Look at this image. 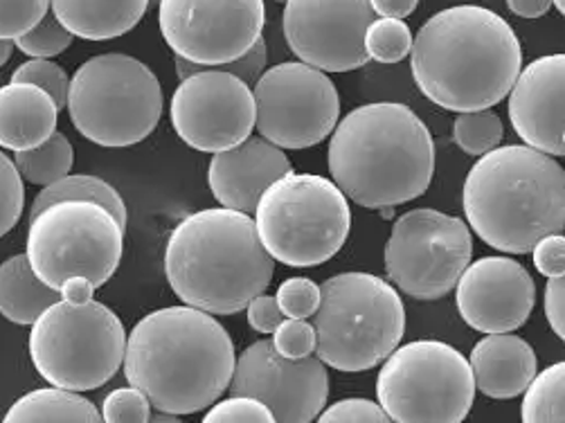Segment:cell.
<instances>
[{
  "instance_id": "cell-1",
  "label": "cell",
  "mask_w": 565,
  "mask_h": 423,
  "mask_svg": "<svg viewBox=\"0 0 565 423\" xmlns=\"http://www.w3.org/2000/svg\"><path fill=\"white\" fill-rule=\"evenodd\" d=\"M125 374L158 412L194 414L231 388L237 356L225 327L194 307H164L136 322Z\"/></svg>"
},
{
  "instance_id": "cell-2",
  "label": "cell",
  "mask_w": 565,
  "mask_h": 423,
  "mask_svg": "<svg viewBox=\"0 0 565 423\" xmlns=\"http://www.w3.org/2000/svg\"><path fill=\"white\" fill-rule=\"evenodd\" d=\"M411 68L417 88L437 106L456 113L484 110L512 93L523 50L514 28L500 14L458 6L435 14L417 32Z\"/></svg>"
},
{
  "instance_id": "cell-3",
  "label": "cell",
  "mask_w": 565,
  "mask_h": 423,
  "mask_svg": "<svg viewBox=\"0 0 565 423\" xmlns=\"http://www.w3.org/2000/svg\"><path fill=\"white\" fill-rule=\"evenodd\" d=\"M329 173L348 199L367 210L419 199L435 173V142L422 117L397 102L365 104L331 134Z\"/></svg>"
},
{
  "instance_id": "cell-4",
  "label": "cell",
  "mask_w": 565,
  "mask_h": 423,
  "mask_svg": "<svg viewBox=\"0 0 565 423\" xmlns=\"http://www.w3.org/2000/svg\"><path fill=\"white\" fill-rule=\"evenodd\" d=\"M275 273L253 216L207 208L185 216L169 234L164 275L188 307L235 316L262 295Z\"/></svg>"
},
{
  "instance_id": "cell-5",
  "label": "cell",
  "mask_w": 565,
  "mask_h": 423,
  "mask_svg": "<svg viewBox=\"0 0 565 423\" xmlns=\"http://www.w3.org/2000/svg\"><path fill=\"white\" fill-rule=\"evenodd\" d=\"M462 203L487 246L527 255L541 239L565 230V169L527 145L498 147L471 167Z\"/></svg>"
},
{
  "instance_id": "cell-6",
  "label": "cell",
  "mask_w": 565,
  "mask_h": 423,
  "mask_svg": "<svg viewBox=\"0 0 565 423\" xmlns=\"http://www.w3.org/2000/svg\"><path fill=\"white\" fill-rule=\"evenodd\" d=\"M313 316L316 356L338 372H367L399 347L406 334L402 295L370 273H341L320 286Z\"/></svg>"
},
{
  "instance_id": "cell-7",
  "label": "cell",
  "mask_w": 565,
  "mask_h": 423,
  "mask_svg": "<svg viewBox=\"0 0 565 423\" xmlns=\"http://www.w3.org/2000/svg\"><path fill=\"white\" fill-rule=\"evenodd\" d=\"M255 225L275 262L291 268H313L345 246L352 210L333 180L291 171L262 194Z\"/></svg>"
},
{
  "instance_id": "cell-8",
  "label": "cell",
  "mask_w": 565,
  "mask_h": 423,
  "mask_svg": "<svg viewBox=\"0 0 565 423\" xmlns=\"http://www.w3.org/2000/svg\"><path fill=\"white\" fill-rule=\"evenodd\" d=\"M162 86L153 71L129 54H97L71 80L66 110L93 145L120 149L142 142L162 115Z\"/></svg>"
},
{
  "instance_id": "cell-9",
  "label": "cell",
  "mask_w": 565,
  "mask_h": 423,
  "mask_svg": "<svg viewBox=\"0 0 565 423\" xmlns=\"http://www.w3.org/2000/svg\"><path fill=\"white\" fill-rule=\"evenodd\" d=\"M28 347L36 374L52 388L88 392L118 374L127 334L116 311L102 302L60 299L32 325Z\"/></svg>"
},
{
  "instance_id": "cell-10",
  "label": "cell",
  "mask_w": 565,
  "mask_h": 423,
  "mask_svg": "<svg viewBox=\"0 0 565 423\" xmlns=\"http://www.w3.org/2000/svg\"><path fill=\"white\" fill-rule=\"evenodd\" d=\"M125 248L120 221L90 201H62L30 219L28 260L34 275L52 290L73 277L95 288L116 275Z\"/></svg>"
},
{
  "instance_id": "cell-11",
  "label": "cell",
  "mask_w": 565,
  "mask_h": 423,
  "mask_svg": "<svg viewBox=\"0 0 565 423\" xmlns=\"http://www.w3.org/2000/svg\"><path fill=\"white\" fill-rule=\"evenodd\" d=\"M376 399L394 423H462L476 399L469 358L439 340L397 347L383 360Z\"/></svg>"
},
{
  "instance_id": "cell-12",
  "label": "cell",
  "mask_w": 565,
  "mask_h": 423,
  "mask_svg": "<svg viewBox=\"0 0 565 423\" xmlns=\"http://www.w3.org/2000/svg\"><path fill=\"white\" fill-rule=\"evenodd\" d=\"M469 225L433 208L411 210L394 223L385 244L390 282L415 299H439L454 290L471 264Z\"/></svg>"
},
{
  "instance_id": "cell-13",
  "label": "cell",
  "mask_w": 565,
  "mask_h": 423,
  "mask_svg": "<svg viewBox=\"0 0 565 423\" xmlns=\"http://www.w3.org/2000/svg\"><path fill=\"white\" fill-rule=\"evenodd\" d=\"M257 131L279 149H309L341 123V97L327 73L285 62L268 68L253 86Z\"/></svg>"
},
{
  "instance_id": "cell-14",
  "label": "cell",
  "mask_w": 565,
  "mask_h": 423,
  "mask_svg": "<svg viewBox=\"0 0 565 423\" xmlns=\"http://www.w3.org/2000/svg\"><path fill=\"white\" fill-rule=\"evenodd\" d=\"M266 23L264 0H160L164 43L192 64L218 68L244 56Z\"/></svg>"
},
{
  "instance_id": "cell-15",
  "label": "cell",
  "mask_w": 565,
  "mask_h": 423,
  "mask_svg": "<svg viewBox=\"0 0 565 423\" xmlns=\"http://www.w3.org/2000/svg\"><path fill=\"white\" fill-rule=\"evenodd\" d=\"M177 136L203 154L228 151L250 138L255 95L239 77L207 68L179 84L169 104Z\"/></svg>"
},
{
  "instance_id": "cell-16",
  "label": "cell",
  "mask_w": 565,
  "mask_h": 423,
  "mask_svg": "<svg viewBox=\"0 0 565 423\" xmlns=\"http://www.w3.org/2000/svg\"><path fill=\"white\" fill-rule=\"evenodd\" d=\"M374 21L370 0H289L281 28L302 64L348 73L370 62L365 32Z\"/></svg>"
},
{
  "instance_id": "cell-17",
  "label": "cell",
  "mask_w": 565,
  "mask_h": 423,
  "mask_svg": "<svg viewBox=\"0 0 565 423\" xmlns=\"http://www.w3.org/2000/svg\"><path fill=\"white\" fill-rule=\"evenodd\" d=\"M231 394L262 401L277 423H313L329 399V374L318 356L289 360L257 340L237 358Z\"/></svg>"
},
{
  "instance_id": "cell-18",
  "label": "cell",
  "mask_w": 565,
  "mask_h": 423,
  "mask_svg": "<svg viewBox=\"0 0 565 423\" xmlns=\"http://www.w3.org/2000/svg\"><path fill=\"white\" fill-rule=\"evenodd\" d=\"M536 302V284L525 266L510 257H482L458 282L456 305L462 320L480 334L521 329Z\"/></svg>"
},
{
  "instance_id": "cell-19",
  "label": "cell",
  "mask_w": 565,
  "mask_h": 423,
  "mask_svg": "<svg viewBox=\"0 0 565 423\" xmlns=\"http://www.w3.org/2000/svg\"><path fill=\"white\" fill-rule=\"evenodd\" d=\"M507 110L527 147L565 156V54L541 56L523 68Z\"/></svg>"
},
{
  "instance_id": "cell-20",
  "label": "cell",
  "mask_w": 565,
  "mask_h": 423,
  "mask_svg": "<svg viewBox=\"0 0 565 423\" xmlns=\"http://www.w3.org/2000/svg\"><path fill=\"white\" fill-rule=\"evenodd\" d=\"M291 171L294 165L285 149L257 136L228 151L214 154L207 167V186L221 208L250 216L262 194Z\"/></svg>"
},
{
  "instance_id": "cell-21",
  "label": "cell",
  "mask_w": 565,
  "mask_h": 423,
  "mask_svg": "<svg viewBox=\"0 0 565 423\" xmlns=\"http://www.w3.org/2000/svg\"><path fill=\"white\" fill-rule=\"evenodd\" d=\"M478 392L489 399H514L525 394L539 374L534 347L512 334H489L469 356Z\"/></svg>"
},
{
  "instance_id": "cell-22",
  "label": "cell",
  "mask_w": 565,
  "mask_h": 423,
  "mask_svg": "<svg viewBox=\"0 0 565 423\" xmlns=\"http://www.w3.org/2000/svg\"><path fill=\"white\" fill-rule=\"evenodd\" d=\"M54 99L32 84L0 86V147L30 151L41 147L56 131Z\"/></svg>"
},
{
  "instance_id": "cell-23",
  "label": "cell",
  "mask_w": 565,
  "mask_h": 423,
  "mask_svg": "<svg viewBox=\"0 0 565 423\" xmlns=\"http://www.w3.org/2000/svg\"><path fill=\"white\" fill-rule=\"evenodd\" d=\"M52 14L79 39L108 41L131 32L149 0H50Z\"/></svg>"
},
{
  "instance_id": "cell-24",
  "label": "cell",
  "mask_w": 565,
  "mask_h": 423,
  "mask_svg": "<svg viewBox=\"0 0 565 423\" xmlns=\"http://www.w3.org/2000/svg\"><path fill=\"white\" fill-rule=\"evenodd\" d=\"M60 299V290H52L34 275L28 255H14L0 264V316L10 322L32 327Z\"/></svg>"
},
{
  "instance_id": "cell-25",
  "label": "cell",
  "mask_w": 565,
  "mask_h": 423,
  "mask_svg": "<svg viewBox=\"0 0 565 423\" xmlns=\"http://www.w3.org/2000/svg\"><path fill=\"white\" fill-rule=\"evenodd\" d=\"M3 423H104V419L86 396L50 385L17 399Z\"/></svg>"
},
{
  "instance_id": "cell-26",
  "label": "cell",
  "mask_w": 565,
  "mask_h": 423,
  "mask_svg": "<svg viewBox=\"0 0 565 423\" xmlns=\"http://www.w3.org/2000/svg\"><path fill=\"white\" fill-rule=\"evenodd\" d=\"M62 201H90L102 205L104 210H108L113 216L120 221L122 228H127V205L120 197V192L108 186L106 180L97 178V176H88V173H73L66 176L62 180H56V183L43 188L34 203H32V212L30 219L36 216L39 212H43L45 208L54 205V203H62Z\"/></svg>"
},
{
  "instance_id": "cell-27",
  "label": "cell",
  "mask_w": 565,
  "mask_h": 423,
  "mask_svg": "<svg viewBox=\"0 0 565 423\" xmlns=\"http://www.w3.org/2000/svg\"><path fill=\"white\" fill-rule=\"evenodd\" d=\"M73 162H75L73 142L62 131H54L36 149L14 154V165L21 178L28 180V183L43 186V188L71 176Z\"/></svg>"
},
{
  "instance_id": "cell-28",
  "label": "cell",
  "mask_w": 565,
  "mask_h": 423,
  "mask_svg": "<svg viewBox=\"0 0 565 423\" xmlns=\"http://www.w3.org/2000/svg\"><path fill=\"white\" fill-rule=\"evenodd\" d=\"M523 423H565V360L536 374L523 394Z\"/></svg>"
},
{
  "instance_id": "cell-29",
  "label": "cell",
  "mask_w": 565,
  "mask_h": 423,
  "mask_svg": "<svg viewBox=\"0 0 565 423\" xmlns=\"http://www.w3.org/2000/svg\"><path fill=\"white\" fill-rule=\"evenodd\" d=\"M502 136H504L502 123L491 108L460 113L456 117L454 140L469 156L482 158L484 154L498 149V145L502 142Z\"/></svg>"
},
{
  "instance_id": "cell-30",
  "label": "cell",
  "mask_w": 565,
  "mask_h": 423,
  "mask_svg": "<svg viewBox=\"0 0 565 423\" xmlns=\"http://www.w3.org/2000/svg\"><path fill=\"white\" fill-rule=\"evenodd\" d=\"M413 32L399 19H376L365 32V52L379 64H399L413 52Z\"/></svg>"
},
{
  "instance_id": "cell-31",
  "label": "cell",
  "mask_w": 565,
  "mask_h": 423,
  "mask_svg": "<svg viewBox=\"0 0 565 423\" xmlns=\"http://www.w3.org/2000/svg\"><path fill=\"white\" fill-rule=\"evenodd\" d=\"M12 82L14 84H32L39 86L41 91H45L56 108H66L68 104V91H71V80L66 75V71L50 62V59H30V62L21 64L14 73H12Z\"/></svg>"
},
{
  "instance_id": "cell-32",
  "label": "cell",
  "mask_w": 565,
  "mask_h": 423,
  "mask_svg": "<svg viewBox=\"0 0 565 423\" xmlns=\"http://www.w3.org/2000/svg\"><path fill=\"white\" fill-rule=\"evenodd\" d=\"M73 34L60 23L52 12H47L36 28L14 41V47L32 59H50L71 47Z\"/></svg>"
},
{
  "instance_id": "cell-33",
  "label": "cell",
  "mask_w": 565,
  "mask_h": 423,
  "mask_svg": "<svg viewBox=\"0 0 565 423\" xmlns=\"http://www.w3.org/2000/svg\"><path fill=\"white\" fill-rule=\"evenodd\" d=\"M25 208L23 178L10 156L0 151V236H6L21 221Z\"/></svg>"
},
{
  "instance_id": "cell-34",
  "label": "cell",
  "mask_w": 565,
  "mask_h": 423,
  "mask_svg": "<svg viewBox=\"0 0 565 423\" xmlns=\"http://www.w3.org/2000/svg\"><path fill=\"white\" fill-rule=\"evenodd\" d=\"M50 0H0V41H17L41 23Z\"/></svg>"
},
{
  "instance_id": "cell-35",
  "label": "cell",
  "mask_w": 565,
  "mask_h": 423,
  "mask_svg": "<svg viewBox=\"0 0 565 423\" xmlns=\"http://www.w3.org/2000/svg\"><path fill=\"white\" fill-rule=\"evenodd\" d=\"M320 286L307 277H289L277 288V305L287 318L307 320L313 318L320 307Z\"/></svg>"
},
{
  "instance_id": "cell-36",
  "label": "cell",
  "mask_w": 565,
  "mask_h": 423,
  "mask_svg": "<svg viewBox=\"0 0 565 423\" xmlns=\"http://www.w3.org/2000/svg\"><path fill=\"white\" fill-rule=\"evenodd\" d=\"M151 401L138 388L113 390L102 403L104 423H147L151 419Z\"/></svg>"
},
{
  "instance_id": "cell-37",
  "label": "cell",
  "mask_w": 565,
  "mask_h": 423,
  "mask_svg": "<svg viewBox=\"0 0 565 423\" xmlns=\"http://www.w3.org/2000/svg\"><path fill=\"white\" fill-rule=\"evenodd\" d=\"M201 423H277V421L262 401L250 396H231L210 405Z\"/></svg>"
},
{
  "instance_id": "cell-38",
  "label": "cell",
  "mask_w": 565,
  "mask_h": 423,
  "mask_svg": "<svg viewBox=\"0 0 565 423\" xmlns=\"http://www.w3.org/2000/svg\"><path fill=\"white\" fill-rule=\"evenodd\" d=\"M273 347L289 360H302L316 353V327L307 320L287 318L273 334Z\"/></svg>"
},
{
  "instance_id": "cell-39",
  "label": "cell",
  "mask_w": 565,
  "mask_h": 423,
  "mask_svg": "<svg viewBox=\"0 0 565 423\" xmlns=\"http://www.w3.org/2000/svg\"><path fill=\"white\" fill-rule=\"evenodd\" d=\"M316 423H394L390 414L367 399H343L320 412Z\"/></svg>"
},
{
  "instance_id": "cell-40",
  "label": "cell",
  "mask_w": 565,
  "mask_h": 423,
  "mask_svg": "<svg viewBox=\"0 0 565 423\" xmlns=\"http://www.w3.org/2000/svg\"><path fill=\"white\" fill-rule=\"evenodd\" d=\"M534 266L541 275L547 279L563 277L565 275V236L563 234H550L541 239L532 248Z\"/></svg>"
},
{
  "instance_id": "cell-41",
  "label": "cell",
  "mask_w": 565,
  "mask_h": 423,
  "mask_svg": "<svg viewBox=\"0 0 565 423\" xmlns=\"http://www.w3.org/2000/svg\"><path fill=\"white\" fill-rule=\"evenodd\" d=\"M266 64H268V50H266V41L262 36L244 56L235 59V62L225 64V66H218L216 71L231 73V75L239 77L244 84H248L253 88L262 80V75L268 71Z\"/></svg>"
},
{
  "instance_id": "cell-42",
  "label": "cell",
  "mask_w": 565,
  "mask_h": 423,
  "mask_svg": "<svg viewBox=\"0 0 565 423\" xmlns=\"http://www.w3.org/2000/svg\"><path fill=\"white\" fill-rule=\"evenodd\" d=\"M246 318L250 329L257 334H275V329L287 320V316L281 314L275 295H257L250 305L246 307Z\"/></svg>"
},
{
  "instance_id": "cell-43",
  "label": "cell",
  "mask_w": 565,
  "mask_h": 423,
  "mask_svg": "<svg viewBox=\"0 0 565 423\" xmlns=\"http://www.w3.org/2000/svg\"><path fill=\"white\" fill-rule=\"evenodd\" d=\"M545 316L552 331L565 342V275L545 284Z\"/></svg>"
},
{
  "instance_id": "cell-44",
  "label": "cell",
  "mask_w": 565,
  "mask_h": 423,
  "mask_svg": "<svg viewBox=\"0 0 565 423\" xmlns=\"http://www.w3.org/2000/svg\"><path fill=\"white\" fill-rule=\"evenodd\" d=\"M370 6L379 19L404 21L406 17H411L417 10L419 0H370Z\"/></svg>"
},
{
  "instance_id": "cell-45",
  "label": "cell",
  "mask_w": 565,
  "mask_h": 423,
  "mask_svg": "<svg viewBox=\"0 0 565 423\" xmlns=\"http://www.w3.org/2000/svg\"><path fill=\"white\" fill-rule=\"evenodd\" d=\"M504 3L523 19H541L552 8V0H504Z\"/></svg>"
},
{
  "instance_id": "cell-46",
  "label": "cell",
  "mask_w": 565,
  "mask_h": 423,
  "mask_svg": "<svg viewBox=\"0 0 565 423\" xmlns=\"http://www.w3.org/2000/svg\"><path fill=\"white\" fill-rule=\"evenodd\" d=\"M60 293H62V299L75 302V305H84V302L93 299L95 286L86 277H73L71 282H66V286Z\"/></svg>"
},
{
  "instance_id": "cell-47",
  "label": "cell",
  "mask_w": 565,
  "mask_h": 423,
  "mask_svg": "<svg viewBox=\"0 0 565 423\" xmlns=\"http://www.w3.org/2000/svg\"><path fill=\"white\" fill-rule=\"evenodd\" d=\"M174 64H177V75H179L181 82L188 80V77H192V75H196V73H201V71H207V66L192 64V62H188V59H181V56H177Z\"/></svg>"
},
{
  "instance_id": "cell-48",
  "label": "cell",
  "mask_w": 565,
  "mask_h": 423,
  "mask_svg": "<svg viewBox=\"0 0 565 423\" xmlns=\"http://www.w3.org/2000/svg\"><path fill=\"white\" fill-rule=\"evenodd\" d=\"M147 423H183L179 414H169V412H151V419Z\"/></svg>"
},
{
  "instance_id": "cell-49",
  "label": "cell",
  "mask_w": 565,
  "mask_h": 423,
  "mask_svg": "<svg viewBox=\"0 0 565 423\" xmlns=\"http://www.w3.org/2000/svg\"><path fill=\"white\" fill-rule=\"evenodd\" d=\"M12 52H14V41H0V66H6L10 62Z\"/></svg>"
},
{
  "instance_id": "cell-50",
  "label": "cell",
  "mask_w": 565,
  "mask_h": 423,
  "mask_svg": "<svg viewBox=\"0 0 565 423\" xmlns=\"http://www.w3.org/2000/svg\"><path fill=\"white\" fill-rule=\"evenodd\" d=\"M552 3H554V6H556V10L565 17V0H552Z\"/></svg>"
},
{
  "instance_id": "cell-51",
  "label": "cell",
  "mask_w": 565,
  "mask_h": 423,
  "mask_svg": "<svg viewBox=\"0 0 565 423\" xmlns=\"http://www.w3.org/2000/svg\"><path fill=\"white\" fill-rule=\"evenodd\" d=\"M275 3H285V6H287V3H289V0H275Z\"/></svg>"
}]
</instances>
